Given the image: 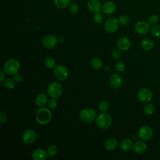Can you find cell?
<instances>
[{
    "label": "cell",
    "instance_id": "obj_7",
    "mask_svg": "<svg viewBox=\"0 0 160 160\" xmlns=\"http://www.w3.org/2000/svg\"><path fill=\"white\" fill-rule=\"evenodd\" d=\"M153 135L154 132L152 129L148 126H142L138 131L139 137L141 140L144 141H148L151 139Z\"/></svg>",
    "mask_w": 160,
    "mask_h": 160
},
{
    "label": "cell",
    "instance_id": "obj_34",
    "mask_svg": "<svg viewBox=\"0 0 160 160\" xmlns=\"http://www.w3.org/2000/svg\"><path fill=\"white\" fill-rule=\"evenodd\" d=\"M119 23L122 26L127 25L129 22V18L126 15H122L119 17L118 18Z\"/></svg>",
    "mask_w": 160,
    "mask_h": 160
},
{
    "label": "cell",
    "instance_id": "obj_8",
    "mask_svg": "<svg viewBox=\"0 0 160 160\" xmlns=\"http://www.w3.org/2000/svg\"><path fill=\"white\" fill-rule=\"evenodd\" d=\"M119 24V23L118 22V19L114 18H109L105 21L104 29L107 32L113 33L118 30Z\"/></svg>",
    "mask_w": 160,
    "mask_h": 160
},
{
    "label": "cell",
    "instance_id": "obj_2",
    "mask_svg": "<svg viewBox=\"0 0 160 160\" xmlns=\"http://www.w3.org/2000/svg\"><path fill=\"white\" fill-rule=\"evenodd\" d=\"M52 114L51 111L46 108H40L36 112V119L37 122L41 124L44 125L48 124L51 119Z\"/></svg>",
    "mask_w": 160,
    "mask_h": 160
},
{
    "label": "cell",
    "instance_id": "obj_35",
    "mask_svg": "<svg viewBox=\"0 0 160 160\" xmlns=\"http://www.w3.org/2000/svg\"><path fill=\"white\" fill-rule=\"evenodd\" d=\"M125 69V64L123 61H118L115 64V69L118 72H122Z\"/></svg>",
    "mask_w": 160,
    "mask_h": 160
},
{
    "label": "cell",
    "instance_id": "obj_4",
    "mask_svg": "<svg viewBox=\"0 0 160 160\" xmlns=\"http://www.w3.org/2000/svg\"><path fill=\"white\" fill-rule=\"evenodd\" d=\"M47 92L48 95L52 98H59L63 92V88L58 82H52L48 87Z\"/></svg>",
    "mask_w": 160,
    "mask_h": 160
},
{
    "label": "cell",
    "instance_id": "obj_18",
    "mask_svg": "<svg viewBox=\"0 0 160 160\" xmlns=\"http://www.w3.org/2000/svg\"><path fill=\"white\" fill-rule=\"evenodd\" d=\"M47 158V152L41 148L36 149L32 152V158L33 160H45Z\"/></svg>",
    "mask_w": 160,
    "mask_h": 160
},
{
    "label": "cell",
    "instance_id": "obj_31",
    "mask_svg": "<svg viewBox=\"0 0 160 160\" xmlns=\"http://www.w3.org/2000/svg\"><path fill=\"white\" fill-rule=\"evenodd\" d=\"M98 108L101 112H106L109 109V103L106 101L102 100L99 102Z\"/></svg>",
    "mask_w": 160,
    "mask_h": 160
},
{
    "label": "cell",
    "instance_id": "obj_13",
    "mask_svg": "<svg viewBox=\"0 0 160 160\" xmlns=\"http://www.w3.org/2000/svg\"><path fill=\"white\" fill-rule=\"evenodd\" d=\"M131 45V41L126 37H121L119 38L116 42V46L121 51H128Z\"/></svg>",
    "mask_w": 160,
    "mask_h": 160
},
{
    "label": "cell",
    "instance_id": "obj_39",
    "mask_svg": "<svg viewBox=\"0 0 160 160\" xmlns=\"http://www.w3.org/2000/svg\"><path fill=\"white\" fill-rule=\"evenodd\" d=\"M13 76H14L13 79L15 80L16 82H21L22 81V76L21 74H19L17 72Z\"/></svg>",
    "mask_w": 160,
    "mask_h": 160
},
{
    "label": "cell",
    "instance_id": "obj_1",
    "mask_svg": "<svg viewBox=\"0 0 160 160\" xmlns=\"http://www.w3.org/2000/svg\"><path fill=\"white\" fill-rule=\"evenodd\" d=\"M20 68V63L18 60L14 58L8 59L3 66L4 72L9 76H14L16 74Z\"/></svg>",
    "mask_w": 160,
    "mask_h": 160
},
{
    "label": "cell",
    "instance_id": "obj_20",
    "mask_svg": "<svg viewBox=\"0 0 160 160\" xmlns=\"http://www.w3.org/2000/svg\"><path fill=\"white\" fill-rule=\"evenodd\" d=\"M48 102V98L44 93L38 94L35 99L36 104L40 108L44 107Z\"/></svg>",
    "mask_w": 160,
    "mask_h": 160
},
{
    "label": "cell",
    "instance_id": "obj_11",
    "mask_svg": "<svg viewBox=\"0 0 160 160\" xmlns=\"http://www.w3.org/2000/svg\"><path fill=\"white\" fill-rule=\"evenodd\" d=\"M149 26L150 25L148 24V22L144 21H140L136 23L134 29L137 33L141 35H143L148 32L149 31Z\"/></svg>",
    "mask_w": 160,
    "mask_h": 160
},
{
    "label": "cell",
    "instance_id": "obj_38",
    "mask_svg": "<svg viewBox=\"0 0 160 160\" xmlns=\"http://www.w3.org/2000/svg\"><path fill=\"white\" fill-rule=\"evenodd\" d=\"M6 121V113L2 111H0V123L3 124Z\"/></svg>",
    "mask_w": 160,
    "mask_h": 160
},
{
    "label": "cell",
    "instance_id": "obj_19",
    "mask_svg": "<svg viewBox=\"0 0 160 160\" xmlns=\"http://www.w3.org/2000/svg\"><path fill=\"white\" fill-rule=\"evenodd\" d=\"M117 145H118L117 139L114 138H110L107 139L105 141L104 146L106 150L112 151L116 148Z\"/></svg>",
    "mask_w": 160,
    "mask_h": 160
},
{
    "label": "cell",
    "instance_id": "obj_12",
    "mask_svg": "<svg viewBox=\"0 0 160 160\" xmlns=\"http://www.w3.org/2000/svg\"><path fill=\"white\" fill-rule=\"evenodd\" d=\"M42 45L44 47L48 49H51L54 48L58 43L57 38L51 34L47 35L42 39Z\"/></svg>",
    "mask_w": 160,
    "mask_h": 160
},
{
    "label": "cell",
    "instance_id": "obj_5",
    "mask_svg": "<svg viewBox=\"0 0 160 160\" xmlns=\"http://www.w3.org/2000/svg\"><path fill=\"white\" fill-rule=\"evenodd\" d=\"M96 112L94 109L90 108H86L82 109L79 114L81 119L86 123L93 122L96 118Z\"/></svg>",
    "mask_w": 160,
    "mask_h": 160
},
{
    "label": "cell",
    "instance_id": "obj_40",
    "mask_svg": "<svg viewBox=\"0 0 160 160\" xmlns=\"http://www.w3.org/2000/svg\"><path fill=\"white\" fill-rule=\"evenodd\" d=\"M0 72H1V80L0 81L2 82L4 81V71L3 69H0Z\"/></svg>",
    "mask_w": 160,
    "mask_h": 160
},
{
    "label": "cell",
    "instance_id": "obj_27",
    "mask_svg": "<svg viewBox=\"0 0 160 160\" xmlns=\"http://www.w3.org/2000/svg\"><path fill=\"white\" fill-rule=\"evenodd\" d=\"M44 66L48 69H53L55 68L56 62L55 60L51 57H48L44 60Z\"/></svg>",
    "mask_w": 160,
    "mask_h": 160
},
{
    "label": "cell",
    "instance_id": "obj_22",
    "mask_svg": "<svg viewBox=\"0 0 160 160\" xmlns=\"http://www.w3.org/2000/svg\"><path fill=\"white\" fill-rule=\"evenodd\" d=\"M119 147L123 151H129L132 147V141L129 138H124L120 142Z\"/></svg>",
    "mask_w": 160,
    "mask_h": 160
},
{
    "label": "cell",
    "instance_id": "obj_14",
    "mask_svg": "<svg viewBox=\"0 0 160 160\" xmlns=\"http://www.w3.org/2000/svg\"><path fill=\"white\" fill-rule=\"evenodd\" d=\"M101 3L99 0H89L87 3V7L89 11L92 13L100 12L102 9Z\"/></svg>",
    "mask_w": 160,
    "mask_h": 160
},
{
    "label": "cell",
    "instance_id": "obj_6",
    "mask_svg": "<svg viewBox=\"0 0 160 160\" xmlns=\"http://www.w3.org/2000/svg\"><path fill=\"white\" fill-rule=\"evenodd\" d=\"M54 76L60 81L66 80L69 76V71L63 65H58L54 68Z\"/></svg>",
    "mask_w": 160,
    "mask_h": 160
},
{
    "label": "cell",
    "instance_id": "obj_9",
    "mask_svg": "<svg viewBox=\"0 0 160 160\" xmlns=\"http://www.w3.org/2000/svg\"><path fill=\"white\" fill-rule=\"evenodd\" d=\"M138 98L142 102H146L151 100L152 98V92L151 91L146 88L140 89L137 94Z\"/></svg>",
    "mask_w": 160,
    "mask_h": 160
},
{
    "label": "cell",
    "instance_id": "obj_10",
    "mask_svg": "<svg viewBox=\"0 0 160 160\" xmlns=\"http://www.w3.org/2000/svg\"><path fill=\"white\" fill-rule=\"evenodd\" d=\"M36 133L34 130L31 129H27L22 134V141L28 144H32L35 142L36 139Z\"/></svg>",
    "mask_w": 160,
    "mask_h": 160
},
{
    "label": "cell",
    "instance_id": "obj_15",
    "mask_svg": "<svg viewBox=\"0 0 160 160\" xmlns=\"http://www.w3.org/2000/svg\"><path fill=\"white\" fill-rule=\"evenodd\" d=\"M122 78L121 77L120 75L116 73L112 74L110 76L109 80L110 86L114 89H118L119 88H120L122 84Z\"/></svg>",
    "mask_w": 160,
    "mask_h": 160
},
{
    "label": "cell",
    "instance_id": "obj_16",
    "mask_svg": "<svg viewBox=\"0 0 160 160\" xmlns=\"http://www.w3.org/2000/svg\"><path fill=\"white\" fill-rule=\"evenodd\" d=\"M134 152L137 154H142L147 149V146L143 141H137L132 146Z\"/></svg>",
    "mask_w": 160,
    "mask_h": 160
},
{
    "label": "cell",
    "instance_id": "obj_32",
    "mask_svg": "<svg viewBox=\"0 0 160 160\" xmlns=\"http://www.w3.org/2000/svg\"><path fill=\"white\" fill-rule=\"evenodd\" d=\"M159 21L158 16L156 14H152L150 16L148 19V22L150 26H154L156 25Z\"/></svg>",
    "mask_w": 160,
    "mask_h": 160
},
{
    "label": "cell",
    "instance_id": "obj_37",
    "mask_svg": "<svg viewBox=\"0 0 160 160\" xmlns=\"http://www.w3.org/2000/svg\"><path fill=\"white\" fill-rule=\"evenodd\" d=\"M111 56L114 59H118L121 56V52L119 49H114L111 52Z\"/></svg>",
    "mask_w": 160,
    "mask_h": 160
},
{
    "label": "cell",
    "instance_id": "obj_29",
    "mask_svg": "<svg viewBox=\"0 0 160 160\" xmlns=\"http://www.w3.org/2000/svg\"><path fill=\"white\" fill-rule=\"evenodd\" d=\"M69 11L71 14H76L79 12V7L78 6V4L74 2H71L69 6Z\"/></svg>",
    "mask_w": 160,
    "mask_h": 160
},
{
    "label": "cell",
    "instance_id": "obj_33",
    "mask_svg": "<svg viewBox=\"0 0 160 160\" xmlns=\"http://www.w3.org/2000/svg\"><path fill=\"white\" fill-rule=\"evenodd\" d=\"M93 20L95 22L101 24L103 21V16L101 12H98L94 14L93 16Z\"/></svg>",
    "mask_w": 160,
    "mask_h": 160
},
{
    "label": "cell",
    "instance_id": "obj_36",
    "mask_svg": "<svg viewBox=\"0 0 160 160\" xmlns=\"http://www.w3.org/2000/svg\"><path fill=\"white\" fill-rule=\"evenodd\" d=\"M58 102L56 98H51L48 101V107L50 109H54L58 106Z\"/></svg>",
    "mask_w": 160,
    "mask_h": 160
},
{
    "label": "cell",
    "instance_id": "obj_21",
    "mask_svg": "<svg viewBox=\"0 0 160 160\" xmlns=\"http://www.w3.org/2000/svg\"><path fill=\"white\" fill-rule=\"evenodd\" d=\"M141 47L145 51H150L154 48V42L150 39H143L140 43Z\"/></svg>",
    "mask_w": 160,
    "mask_h": 160
},
{
    "label": "cell",
    "instance_id": "obj_30",
    "mask_svg": "<svg viewBox=\"0 0 160 160\" xmlns=\"http://www.w3.org/2000/svg\"><path fill=\"white\" fill-rule=\"evenodd\" d=\"M151 34L157 38H160V26L154 25L151 29Z\"/></svg>",
    "mask_w": 160,
    "mask_h": 160
},
{
    "label": "cell",
    "instance_id": "obj_23",
    "mask_svg": "<svg viewBox=\"0 0 160 160\" xmlns=\"http://www.w3.org/2000/svg\"><path fill=\"white\" fill-rule=\"evenodd\" d=\"M71 0H54V3L56 8L58 9H63L69 7L71 4Z\"/></svg>",
    "mask_w": 160,
    "mask_h": 160
},
{
    "label": "cell",
    "instance_id": "obj_28",
    "mask_svg": "<svg viewBox=\"0 0 160 160\" xmlns=\"http://www.w3.org/2000/svg\"><path fill=\"white\" fill-rule=\"evenodd\" d=\"M15 80L12 78H8L4 80L3 81V85L5 88L7 89H12L15 86Z\"/></svg>",
    "mask_w": 160,
    "mask_h": 160
},
{
    "label": "cell",
    "instance_id": "obj_3",
    "mask_svg": "<svg viewBox=\"0 0 160 160\" xmlns=\"http://www.w3.org/2000/svg\"><path fill=\"white\" fill-rule=\"evenodd\" d=\"M96 122L97 126L99 128L106 129L111 126L112 120L110 115H109L108 113H106L105 112H103L97 116Z\"/></svg>",
    "mask_w": 160,
    "mask_h": 160
},
{
    "label": "cell",
    "instance_id": "obj_25",
    "mask_svg": "<svg viewBox=\"0 0 160 160\" xmlns=\"http://www.w3.org/2000/svg\"><path fill=\"white\" fill-rule=\"evenodd\" d=\"M144 112L146 114L151 116L155 112V107L152 103H148L144 106Z\"/></svg>",
    "mask_w": 160,
    "mask_h": 160
},
{
    "label": "cell",
    "instance_id": "obj_41",
    "mask_svg": "<svg viewBox=\"0 0 160 160\" xmlns=\"http://www.w3.org/2000/svg\"><path fill=\"white\" fill-rule=\"evenodd\" d=\"M100 1H104V0H100Z\"/></svg>",
    "mask_w": 160,
    "mask_h": 160
},
{
    "label": "cell",
    "instance_id": "obj_24",
    "mask_svg": "<svg viewBox=\"0 0 160 160\" xmlns=\"http://www.w3.org/2000/svg\"><path fill=\"white\" fill-rule=\"evenodd\" d=\"M91 66L95 69H99L102 66V62L99 58H94L91 61Z\"/></svg>",
    "mask_w": 160,
    "mask_h": 160
},
{
    "label": "cell",
    "instance_id": "obj_17",
    "mask_svg": "<svg viewBox=\"0 0 160 160\" xmlns=\"http://www.w3.org/2000/svg\"><path fill=\"white\" fill-rule=\"evenodd\" d=\"M116 9V6L115 3L111 1L105 2L102 6V10L103 12L106 14H111L114 13Z\"/></svg>",
    "mask_w": 160,
    "mask_h": 160
},
{
    "label": "cell",
    "instance_id": "obj_26",
    "mask_svg": "<svg viewBox=\"0 0 160 160\" xmlns=\"http://www.w3.org/2000/svg\"><path fill=\"white\" fill-rule=\"evenodd\" d=\"M46 152H47L48 158L53 157V156H54L57 154V152H58V148L54 144L50 145V146H49L48 147L47 150H46Z\"/></svg>",
    "mask_w": 160,
    "mask_h": 160
}]
</instances>
